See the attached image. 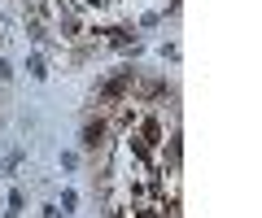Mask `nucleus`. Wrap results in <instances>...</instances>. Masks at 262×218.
<instances>
[{
    "instance_id": "nucleus-1",
    "label": "nucleus",
    "mask_w": 262,
    "mask_h": 218,
    "mask_svg": "<svg viewBox=\"0 0 262 218\" xmlns=\"http://www.w3.org/2000/svg\"><path fill=\"white\" fill-rule=\"evenodd\" d=\"M101 144H105V118H92V123L83 127V149H88V153H96Z\"/></svg>"
},
{
    "instance_id": "nucleus-2",
    "label": "nucleus",
    "mask_w": 262,
    "mask_h": 218,
    "mask_svg": "<svg viewBox=\"0 0 262 218\" xmlns=\"http://www.w3.org/2000/svg\"><path fill=\"white\" fill-rule=\"evenodd\" d=\"M31 75H35V79L48 75V70H44V57H31Z\"/></svg>"
},
{
    "instance_id": "nucleus-3",
    "label": "nucleus",
    "mask_w": 262,
    "mask_h": 218,
    "mask_svg": "<svg viewBox=\"0 0 262 218\" xmlns=\"http://www.w3.org/2000/svg\"><path fill=\"white\" fill-rule=\"evenodd\" d=\"M5 79H9V66H5V61H0V83H5Z\"/></svg>"
}]
</instances>
